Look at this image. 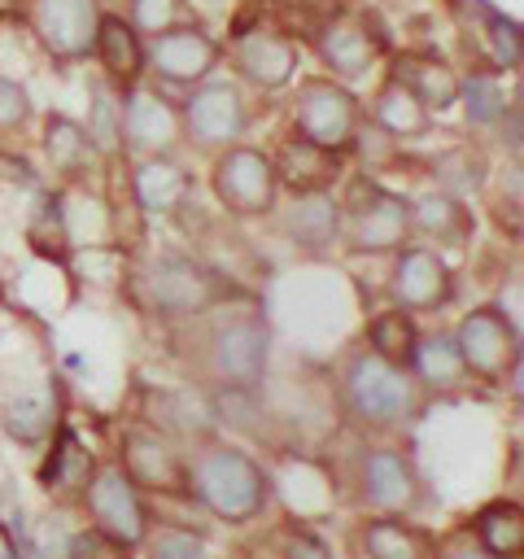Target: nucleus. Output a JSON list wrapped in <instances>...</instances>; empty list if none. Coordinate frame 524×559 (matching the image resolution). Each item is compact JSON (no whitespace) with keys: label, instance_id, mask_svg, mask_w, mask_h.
<instances>
[{"label":"nucleus","instance_id":"nucleus-32","mask_svg":"<svg viewBox=\"0 0 524 559\" xmlns=\"http://www.w3.org/2000/svg\"><path fill=\"white\" fill-rule=\"evenodd\" d=\"M415 341H419V323H415V314H406V310H397V306L376 310V314L367 319V328H362V345H367L371 354H380L384 362H397V367L410 362Z\"/></svg>","mask_w":524,"mask_h":559},{"label":"nucleus","instance_id":"nucleus-21","mask_svg":"<svg viewBox=\"0 0 524 559\" xmlns=\"http://www.w3.org/2000/svg\"><path fill=\"white\" fill-rule=\"evenodd\" d=\"M275 227L284 231V240L293 249L306 253H327L332 245H341V201L332 192H306V197H288L284 210L271 214Z\"/></svg>","mask_w":524,"mask_h":559},{"label":"nucleus","instance_id":"nucleus-15","mask_svg":"<svg viewBox=\"0 0 524 559\" xmlns=\"http://www.w3.org/2000/svg\"><path fill=\"white\" fill-rule=\"evenodd\" d=\"M218 61H223V44L196 17L144 39V79H153L157 87L188 92L201 79H210Z\"/></svg>","mask_w":524,"mask_h":559},{"label":"nucleus","instance_id":"nucleus-13","mask_svg":"<svg viewBox=\"0 0 524 559\" xmlns=\"http://www.w3.org/2000/svg\"><path fill=\"white\" fill-rule=\"evenodd\" d=\"M118 144L122 153L135 157H175L183 144V122H179V100L166 96L153 79L127 87L118 96Z\"/></svg>","mask_w":524,"mask_h":559},{"label":"nucleus","instance_id":"nucleus-40","mask_svg":"<svg viewBox=\"0 0 524 559\" xmlns=\"http://www.w3.org/2000/svg\"><path fill=\"white\" fill-rule=\"evenodd\" d=\"M432 559H493V555L467 533V524H454L441 537H432Z\"/></svg>","mask_w":524,"mask_h":559},{"label":"nucleus","instance_id":"nucleus-31","mask_svg":"<svg viewBox=\"0 0 524 559\" xmlns=\"http://www.w3.org/2000/svg\"><path fill=\"white\" fill-rule=\"evenodd\" d=\"M428 179H432V188L467 201V197L485 192V183H489V157H485V148L476 140L445 144L437 157H428Z\"/></svg>","mask_w":524,"mask_h":559},{"label":"nucleus","instance_id":"nucleus-36","mask_svg":"<svg viewBox=\"0 0 524 559\" xmlns=\"http://www.w3.org/2000/svg\"><path fill=\"white\" fill-rule=\"evenodd\" d=\"M35 122V105H31V92L22 79L13 74H0V148L17 144Z\"/></svg>","mask_w":524,"mask_h":559},{"label":"nucleus","instance_id":"nucleus-24","mask_svg":"<svg viewBox=\"0 0 524 559\" xmlns=\"http://www.w3.org/2000/svg\"><path fill=\"white\" fill-rule=\"evenodd\" d=\"M39 153H44L48 170H52L57 179H66V183L87 179L92 166L100 162V148L92 144L87 127H83L79 118L61 114V109L44 114V122H39Z\"/></svg>","mask_w":524,"mask_h":559},{"label":"nucleus","instance_id":"nucleus-9","mask_svg":"<svg viewBox=\"0 0 524 559\" xmlns=\"http://www.w3.org/2000/svg\"><path fill=\"white\" fill-rule=\"evenodd\" d=\"M210 192L231 218H271L279 210V179L271 153L258 144H231L210 157Z\"/></svg>","mask_w":524,"mask_h":559},{"label":"nucleus","instance_id":"nucleus-5","mask_svg":"<svg viewBox=\"0 0 524 559\" xmlns=\"http://www.w3.org/2000/svg\"><path fill=\"white\" fill-rule=\"evenodd\" d=\"M341 201V245L349 253H397L410 236V197L384 188L376 175H354Z\"/></svg>","mask_w":524,"mask_h":559},{"label":"nucleus","instance_id":"nucleus-3","mask_svg":"<svg viewBox=\"0 0 524 559\" xmlns=\"http://www.w3.org/2000/svg\"><path fill=\"white\" fill-rule=\"evenodd\" d=\"M336 402L341 415L367 432V437H393L402 428H410L415 419H424L428 411V393L419 389V380L410 376V367L384 362L380 354H371L367 345L349 349L341 371H336Z\"/></svg>","mask_w":524,"mask_h":559},{"label":"nucleus","instance_id":"nucleus-10","mask_svg":"<svg viewBox=\"0 0 524 559\" xmlns=\"http://www.w3.org/2000/svg\"><path fill=\"white\" fill-rule=\"evenodd\" d=\"M450 336L476 384L502 389L507 380L520 376V323L502 306H472Z\"/></svg>","mask_w":524,"mask_h":559},{"label":"nucleus","instance_id":"nucleus-16","mask_svg":"<svg viewBox=\"0 0 524 559\" xmlns=\"http://www.w3.org/2000/svg\"><path fill=\"white\" fill-rule=\"evenodd\" d=\"M131 485L144 498H179L188 502V454L170 437H162L148 424H131L118 437V459H114Z\"/></svg>","mask_w":524,"mask_h":559},{"label":"nucleus","instance_id":"nucleus-12","mask_svg":"<svg viewBox=\"0 0 524 559\" xmlns=\"http://www.w3.org/2000/svg\"><path fill=\"white\" fill-rule=\"evenodd\" d=\"M83 515L92 520V528L109 542H118L122 550H140L148 528H153V511H148V498L131 485V476L118 467V463H96L92 480L83 485V498H79Z\"/></svg>","mask_w":524,"mask_h":559},{"label":"nucleus","instance_id":"nucleus-42","mask_svg":"<svg viewBox=\"0 0 524 559\" xmlns=\"http://www.w3.org/2000/svg\"><path fill=\"white\" fill-rule=\"evenodd\" d=\"M498 131H502V144L511 148V162L520 166V96L507 100V114L498 118Z\"/></svg>","mask_w":524,"mask_h":559},{"label":"nucleus","instance_id":"nucleus-34","mask_svg":"<svg viewBox=\"0 0 524 559\" xmlns=\"http://www.w3.org/2000/svg\"><path fill=\"white\" fill-rule=\"evenodd\" d=\"M480 39H485V57L480 66H489L493 74H520L524 66V39H520V22L489 9L480 17Z\"/></svg>","mask_w":524,"mask_h":559},{"label":"nucleus","instance_id":"nucleus-6","mask_svg":"<svg viewBox=\"0 0 524 559\" xmlns=\"http://www.w3.org/2000/svg\"><path fill=\"white\" fill-rule=\"evenodd\" d=\"M310 52L327 70V79L358 83V79H367L393 52V39H389V26L380 22L376 9H349V4H341V9H327L323 22L314 26Z\"/></svg>","mask_w":524,"mask_h":559},{"label":"nucleus","instance_id":"nucleus-23","mask_svg":"<svg viewBox=\"0 0 524 559\" xmlns=\"http://www.w3.org/2000/svg\"><path fill=\"white\" fill-rule=\"evenodd\" d=\"M410 236H419L432 249H467L476 236V218L463 197L428 188V192L410 197Z\"/></svg>","mask_w":524,"mask_h":559},{"label":"nucleus","instance_id":"nucleus-11","mask_svg":"<svg viewBox=\"0 0 524 559\" xmlns=\"http://www.w3.org/2000/svg\"><path fill=\"white\" fill-rule=\"evenodd\" d=\"M293 83V131L332 153H349L354 131L362 122V100L354 96V87L327 74H301Z\"/></svg>","mask_w":524,"mask_h":559},{"label":"nucleus","instance_id":"nucleus-41","mask_svg":"<svg viewBox=\"0 0 524 559\" xmlns=\"http://www.w3.org/2000/svg\"><path fill=\"white\" fill-rule=\"evenodd\" d=\"M135 550H122L118 542L100 537L92 524H79L74 528V542H70V559H131Z\"/></svg>","mask_w":524,"mask_h":559},{"label":"nucleus","instance_id":"nucleus-1","mask_svg":"<svg viewBox=\"0 0 524 559\" xmlns=\"http://www.w3.org/2000/svg\"><path fill=\"white\" fill-rule=\"evenodd\" d=\"M170 341L205 393H258L266 380L271 323L249 293L218 301L188 323H175Z\"/></svg>","mask_w":524,"mask_h":559},{"label":"nucleus","instance_id":"nucleus-35","mask_svg":"<svg viewBox=\"0 0 524 559\" xmlns=\"http://www.w3.org/2000/svg\"><path fill=\"white\" fill-rule=\"evenodd\" d=\"M118 87H109L105 79H96L92 83V109H87V135H92V144L100 148V157H118L122 153V144H118Z\"/></svg>","mask_w":524,"mask_h":559},{"label":"nucleus","instance_id":"nucleus-7","mask_svg":"<svg viewBox=\"0 0 524 559\" xmlns=\"http://www.w3.org/2000/svg\"><path fill=\"white\" fill-rule=\"evenodd\" d=\"M179 122H183V144L196 153H223L249 135V96L236 79H201L196 87L183 92L179 100Z\"/></svg>","mask_w":524,"mask_h":559},{"label":"nucleus","instance_id":"nucleus-43","mask_svg":"<svg viewBox=\"0 0 524 559\" xmlns=\"http://www.w3.org/2000/svg\"><path fill=\"white\" fill-rule=\"evenodd\" d=\"M26 17V0H0V22H22Z\"/></svg>","mask_w":524,"mask_h":559},{"label":"nucleus","instance_id":"nucleus-30","mask_svg":"<svg viewBox=\"0 0 524 559\" xmlns=\"http://www.w3.org/2000/svg\"><path fill=\"white\" fill-rule=\"evenodd\" d=\"M463 524L493 559H524V507H520V498L480 502Z\"/></svg>","mask_w":524,"mask_h":559},{"label":"nucleus","instance_id":"nucleus-39","mask_svg":"<svg viewBox=\"0 0 524 559\" xmlns=\"http://www.w3.org/2000/svg\"><path fill=\"white\" fill-rule=\"evenodd\" d=\"M275 559H336L323 533H314L306 520H288L279 528V555Z\"/></svg>","mask_w":524,"mask_h":559},{"label":"nucleus","instance_id":"nucleus-37","mask_svg":"<svg viewBox=\"0 0 524 559\" xmlns=\"http://www.w3.org/2000/svg\"><path fill=\"white\" fill-rule=\"evenodd\" d=\"M122 17L148 39L157 31H170L179 22H192V4L188 0H127Z\"/></svg>","mask_w":524,"mask_h":559},{"label":"nucleus","instance_id":"nucleus-25","mask_svg":"<svg viewBox=\"0 0 524 559\" xmlns=\"http://www.w3.org/2000/svg\"><path fill=\"white\" fill-rule=\"evenodd\" d=\"M131 197L144 214H179L192 205V175L175 157H135L131 162Z\"/></svg>","mask_w":524,"mask_h":559},{"label":"nucleus","instance_id":"nucleus-33","mask_svg":"<svg viewBox=\"0 0 524 559\" xmlns=\"http://www.w3.org/2000/svg\"><path fill=\"white\" fill-rule=\"evenodd\" d=\"M458 105L467 114V127H498V118L507 114L502 74H493L489 66H472L467 74H458Z\"/></svg>","mask_w":524,"mask_h":559},{"label":"nucleus","instance_id":"nucleus-20","mask_svg":"<svg viewBox=\"0 0 524 559\" xmlns=\"http://www.w3.org/2000/svg\"><path fill=\"white\" fill-rule=\"evenodd\" d=\"M384 61H389L384 74L397 79L432 118L458 105V70L441 52H432V48H393Z\"/></svg>","mask_w":524,"mask_h":559},{"label":"nucleus","instance_id":"nucleus-22","mask_svg":"<svg viewBox=\"0 0 524 559\" xmlns=\"http://www.w3.org/2000/svg\"><path fill=\"white\" fill-rule=\"evenodd\" d=\"M92 57L100 66V79L118 92L144 83V35L114 9L100 13V26H96V39H92Z\"/></svg>","mask_w":524,"mask_h":559},{"label":"nucleus","instance_id":"nucleus-2","mask_svg":"<svg viewBox=\"0 0 524 559\" xmlns=\"http://www.w3.org/2000/svg\"><path fill=\"white\" fill-rule=\"evenodd\" d=\"M188 454V502L214 515L227 528H245L271 511L275 480L245 445L227 437H205L183 450Z\"/></svg>","mask_w":524,"mask_h":559},{"label":"nucleus","instance_id":"nucleus-4","mask_svg":"<svg viewBox=\"0 0 524 559\" xmlns=\"http://www.w3.org/2000/svg\"><path fill=\"white\" fill-rule=\"evenodd\" d=\"M245 288L227 284L218 271H210L201 258L188 253H157L148 262H140L131 271V297L144 314L162 319V323H188L196 314H205L218 301L240 297Z\"/></svg>","mask_w":524,"mask_h":559},{"label":"nucleus","instance_id":"nucleus-8","mask_svg":"<svg viewBox=\"0 0 524 559\" xmlns=\"http://www.w3.org/2000/svg\"><path fill=\"white\" fill-rule=\"evenodd\" d=\"M349 489H354V502L367 507L371 515H410L415 520V511L428 502L415 459L402 445H384V441L362 445L354 454Z\"/></svg>","mask_w":524,"mask_h":559},{"label":"nucleus","instance_id":"nucleus-26","mask_svg":"<svg viewBox=\"0 0 524 559\" xmlns=\"http://www.w3.org/2000/svg\"><path fill=\"white\" fill-rule=\"evenodd\" d=\"M406 367H410V376L419 380V389H424L428 397L463 393V389L472 384L467 362H463V354H458V345H454L450 332H419L415 354H410Z\"/></svg>","mask_w":524,"mask_h":559},{"label":"nucleus","instance_id":"nucleus-14","mask_svg":"<svg viewBox=\"0 0 524 559\" xmlns=\"http://www.w3.org/2000/svg\"><path fill=\"white\" fill-rule=\"evenodd\" d=\"M223 61L231 66V79L253 92H284L293 87L301 70V44H293L284 31L258 22V26H236L231 39L223 44Z\"/></svg>","mask_w":524,"mask_h":559},{"label":"nucleus","instance_id":"nucleus-38","mask_svg":"<svg viewBox=\"0 0 524 559\" xmlns=\"http://www.w3.org/2000/svg\"><path fill=\"white\" fill-rule=\"evenodd\" d=\"M144 546H148V559H210L205 542L192 528H183V524H157V528H148Z\"/></svg>","mask_w":524,"mask_h":559},{"label":"nucleus","instance_id":"nucleus-28","mask_svg":"<svg viewBox=\"0 0 524 559\" xmlns=\"http://www.w3.org/2000/svg\"><path fill=\"white\" fill-rule=\"evenodd\" d=\"M432 537L410 515H367L358 524L362 559H432Z\"/></svg>","mask_w":524,"mask_h":559},{"label":"nucleus","instance_id":"nucleus-17","mask_svg":"<svg viewBox=\"0 0 524 559\" xmlns=\"http://www.w3.org/2000/svg\"><path fill=\"white\" fill-rule=\"evenodd\" d=\"M100 13H105L100 0H26L22 26L52 66H79L92 57Z\"/></svg>","mask_w":524,"mask_h":559},{"label":"nucleus","instance_id":"nucleus-27","mask_svg":"<svg viewBox=\"0 0 524 559\" xmlns=\"http://www.w3.org/2000/svg\"><path fill=\"white\" fill-rule=\"evenodd\" d=\"M362 114H367L384 135H393L397 144L424 140V135H432V127H437V118H432L397 79H389V74L376 83V92H371V100L362 105Z\"/></svg>","mask_w":524,"mask_h":559},{"label":"nucleus","instance_id":"nucleus-19","mask_svg":"<svg viewBox=\"0 0 524 559\" xmlns=\"http://www.w3.org/2000/svg\"><path fill=\"white\" fill-rule=\"evenodd\" d=\"M271 153V166H275V179H279V192L288 197H306V192H332L341 179H345V153H332L314 140H306L301 131H284Z\"/></svg>","mask_w":524,"mask_h":559},{"label":"nucleus","instance_id":"nucleus-29","mask_svg":"<svg viewBox=\"0 0 524 559\" xmlns=\"http://www.w3.org/2000/svg\"><path fill=\"white\" fill-rule=\"evenodd\" d=\"M52 432L57 437H52V450H48V459L39 467V485L57 502H79L83 498V485L96 472V459H92V450L79 445V437L70 428H52Z\"/></svg>","mask_w":524,"mask_h":559},{"label":"nucleus","instance_id":"nucleus-18","mask_svg":"<svg viewBox=\"0 0 524 559\" xmlns=\"http://www.w3.org/2000/svg\"><path fill=\"white\" fill-rule=\"evenodd\" d=\"M384 293H389V306L406 314H437L454 301V266L441 258V249L406 240L393 253Z\"/></svg>","mask_w":524,"mask_h":559}]
</instances>
